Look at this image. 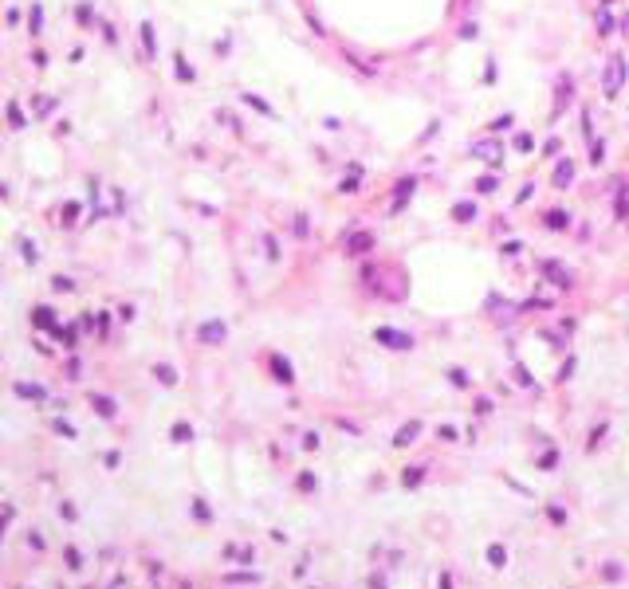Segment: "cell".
<instances>
[{
    "instance_id": "obj_15",
    "label": "cell",
    "mask_w": 629,
    "mask_h": 589,
    "mask_svg": "<svg viewBox=\"0 0 629 589\" xmlns=\"http://www.w3.org/2000/svg\"><path fill=\"white\" fill-rule=\"evenodd\" d=\"M598 28H602V36H610V31H614V20L602 12V16H598Z\"/></svg>"
},
{
    "instance_id": "obj_10",
    "label": "cell",
    "mask_w": 629,
    "mask_h": 589,
    "mask_svg": "<svg viewBox=\"0 0 629 589\" xmlns=\"http://www.w3.org/2000/svg\"><path fill=\"white\" fill-rule=\"evenodd\" d=\"M271 369L279 373V381H291V369H287V362H284V357H271Z\"/></svg>"
},
{
    "instance_id": "obj_12",
    "label": "cell",
    "mask_w": 629,
    "mask_h": 589,
    "mask_svg": "<svg viewBox=\"0 0 629 589\" xmlns=\"http://www.w3.org/2000/svg\"><path fill=\"white\" fill-rule=\"evenodd\" d=\"M495 185H499L495 177H480V181H476V192H495Z\"/></svg>"
},
{
    "instance_id": "obj_5",
    "label": "cell",
    "mask_w": 629,
    "mask_h": 589,
    "mask_svg": "<svg viewBox=\"0 0 629 589\" xmlns=\"http://www.w3.org/2000/svg\"><path fill=\"white\" fill-rule=\"evenodd\" d=\"M197 338H201V342H212V346H216V342L225 338V326H221V322H205L201 330H197Z\"/></svg>"
},
{
    "instance_id": "obj_3",
    "label": "cell",
    "mask_w": 629,
    "mask_h": 589,
    "mask_svg": "<svg viewBox=\"0 0 629 589\" xmlns=\"http://www.w3.org/2000/svg\"><path fill=\"white\" fill-rule=\"evenodd\" d=\"M472 153H476L480 161H492V165L499 161V157H504V149L495 146V142H476V146H472Z\"/></svg>"
},
{
    "instance_id": "obj_4",
    "label": "cell",
    "mask_w": 629,
    "mask_h": 589,
    "mask_svg": "<svg viewBox=\"0 0 629 589\" xmlns=\"http://www.w3.org/2000/svg\"><path fill=\"white\" fill-rule=\"evenodd\" d=\"M570 181H574V161H567V157H562V161L554 165V189H567Z\"/></svg>"
},
{
    "instance_id": "obj_19",
    "label": "cell",
    "mask_w": 629,
    "mask_h": 589,
    "mask_svg": "<svg viewBox=\"0 0 629 589\" xmlns=\"http://www.w3.org/2000/svg\"><path fill=\"white\" fill-rule=\"evenodd\" d=\"M602 4H614V0H602Z\"/></svg>"
},
{
    "instance_id": "obj_11",
    "label": "cell",
    "mask_w": 629,
    "mask_h": 589,
    "mask_svg": "<svg viewBox=\"0 0 629 589\" xmlns=\"http://www.w3.org/2000/svg\"><path fill=\"white\" fill-rule=\"evenodd\" d=\"M515 149H519V153L535 149V138H531V134H515Z\"/></svg>"
},
{
    "instance_id": "obj_9",
    "label": "cell",
    "mask_w": 629,
    "mask_h": 589,
    "mask_svg": "<svg viewBox=\"0 0 629 589\" xmlns=\"http://www.w3.org/2000/svg\"><path fill=\"white\" fill-rule=\"evenodd\" d=\"M452 216H456V220H472V216H476V205H468V201H464V205L452 208Z\"/></svg>"
},
{
    "instance_id": "obj_8",
    "label": "cell",
    "mask_w": 629,
    "mask_h": 589,
    "mask_svg": "<svg viewBox=\"0 0 629 589\" xmlns=\"http://www.w3.org/2000/svg\"><path fill=\"white\" fill-rule=\"evenodd\" d=\"M567 224H570V216L562 212V208H551V212H547V228H567Z\"/></svg>"
},
{
    "instance_id": "obj_13",
    "label": "cell",
    "mask_w": 629,
    "mask_h": 589,
    "mask_svg": "<svg viewBox=\"0 0 629 589\" xmlns=\"http://www.w3.org/2000/svg\"><path fill=\"white\" fill-rule=\"evenodd\" d=\"M547 275H551V279H558V287H567V271H562V267L547 264Z\"/></svg>"
},
{
    "instance_id": "obj_6",
    "label": "cell",
    "mask_w": 629,
    "mask_h": 589,
    "mask_svg": "<svg viewBox=\"0 0 629 589\" xmlns=\"http://www.w3.org/2000/svg\"><path fill=\"white\" fill-rule=\"evenodd\" d=\"M417 432H421V420H409V424H405L401 432H397V440H393V444H397V448H409V444H413V436H417Z\"/></svg>"
},
{
    "instance_id": "obj_16",
    "label": "cell",
    "mask_w": 629,
    "mask_h": 589,
    "mask_svg": "<svg viewBox=\"0 0 629 589\" xmlns=\"http://www.w3.org/2000/svg\"><path fill=\"white\" fill-rule=\"evenodd\" d=\"M449 381H452V385H468V373H464V369H452Z\"/></svg>"
},
{
    "instance_id": "obj_7",
    "label": "cell",
    "mask_w": 629,
    "mask_h": 589,
    "mask_svg": "<svg viewBox=\"0 0 629 589\" xmlns=\"http://www.w3.org/2000/svg\"><path fill=\"white\" fill-rule=\"evenodd\" d=\"M370 244H374V236H370V232H358V236H350V244H346V248H350V255H362Z\"/></svg>"
},
{
    "instance_id": "obj_17",
    "label": "cell",
    "mask_w": 629,
    "mask_h": 589,
    "mask_svg": "<svg viewBox=\"0 0 629 589\" xmlns=\"http://www.w3.org/2000/svg\"><path fill=\"white\" fill-rule=\"evenodd\" d=\"M95 405H99V412H103V416H114V401H103V397H99Z\"/></svg>"
},
{
    "instance_id": "obj_2",
    "label": "cell",
    "mask_w": 629,
    "mask_h": 589,
    "mask_svg": "<svg viewBox=\"0 0 629 589\" xmlns=\"http://www.w3.org/2000/svg\"><path fill=\"white\" fill-rule=\"evenodd\" d=\"M374 338L382 342V346H390V350H413V338H409V334H401V330H390V326H382Z\"/></svg>"
},
{
    "instance_id": "obj_14",
    "label": "cell",
    "mask_w": 629,
    "mask_h": 589,
    "mask_svg": "<svg viewBox=\"0 0 629 589\" xmlns=\"http://www.w3.org/2000/svg\"><path fill=\"white\" fill-rule=\"evenodd\" d=\"M504 558H508L504 546H492V550H488V562H495V566H504Z\"/></svg>"
},
{
    "instance_id": "obj_18",
    "label": "cell",
    "mask_w": 629,
    "mask_h": 589,
    "mask_svg": "<svg viewBox=\"0 0 629 589\" xmlns=\"http://www.w3.org/2000/svg\"><path fill=\"white\" fill-rule=\"evenodd\" d=\"M405 483H409V487L421 483V468H409V471H405Z\"/></svg>"
},
{
    "instance_id": "obj_1",
    "label": "cell",
    "mask_w": 629,
    "mask_h": 589,
    "mask_svg": "<svg viewBox=\"0 0 629 589\" xmlns=\"http://www.w3.org/2000/svg\"><path fill=\"white\" fill-rule=\"evenodd\" d=\"M621 83H625V59H610V67H606V79H602V90H606V99H617Z\"/></svg>"
}]
</instances>
